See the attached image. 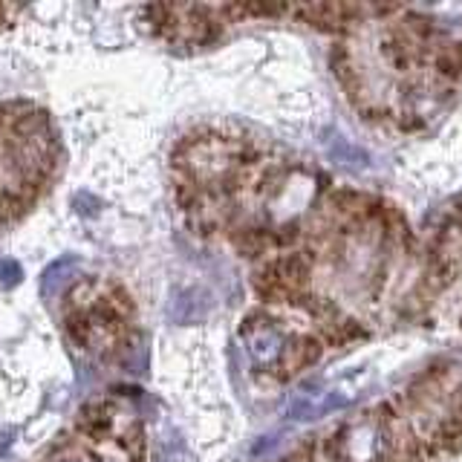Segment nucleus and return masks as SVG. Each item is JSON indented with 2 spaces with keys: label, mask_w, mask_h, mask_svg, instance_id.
Segmentation results:
<instances>
[{
  "label": "nucleus",
  "mask_w": 462,
  "mask_h": 462,
  "mask_svg": "<svg viewBox=\"0 0 462 462\" xmlns=\"http://www.w3.org/2000/svg\"><path fill=\"white\" fill-rule=\"evenodd\" d=\"M237 165H240V145L226 139L194 142L189 148V159H185V168L203 185H217L228 180L237 171Z\"/></svg>",
  "instance_id": "nucleus-2"
},
{
  "label": "nucleus",
  "mask_w": 462,
  "mask_h": 462,
  "mask_svg": "<svg viewBox=\"0 0 462 462\" xmlns=\"http://www.w3.org/2000/svg\"><path fill=\"white\" fill-rule=\"evenodd\" d=\"M168 315H171V321H177V324L203 321L208 315V295L200 289H177L168 304Z\"/></svg>",
  "instance_id": "nucleus-6"
},
{
  "label": "nucleus",
  "mask_w": 462,
  "mask_h": 462,
  "mask_svg": "<svg viewBox=\"0 0 462 462\" xmlns=\"http://www.w3.org/2000/svg\"><path fill=\"white\" fill-rule=\"evenodd\" d=\"M306 274H310V266L301 255H289L274 260L266 269V281H269V292L272 295H289L295 289H301L306 283Z\"/></svg>",
  "instance_id": "nucleus-5"
},
{
  "label": "nucleus",
  "mask_w": 462,
  "mask_h": 462,
  "mask_svg": "<svg viewBox=\"0 0 462 462\" xmlns=\"http://www.w3.org/2000/svg\"><path fill=\"white\" fill-rule=\"evenodd\" d=\"M353 6H341V4H315V6H301L298 15H304L312 27L324 29H338L347 24V15H353Z\"/></svg>",
  "instance_id": "nucleus-9"
},
{
  "label": "nucleus",
  "mask_w": 462,
  "mask_h": 462,
  "mask_svg": "<svg viewBox=\"0 0 462 462\" xmlns=\"http://www.w3.org/2000/svg\"><path fill=\"white\" fill-rule=\"evenodd\" d=\"M390 450V431L379 416H365L335 434V454L341 462H381Z\"/></svg>",
  "instance_id": "nucleus-1"
},
{
  "label": "nucleus",
  "mask_w": 462,
  "mask_h": 462,
  "mask_svg": "<svg viewBox=\"0 0 462 462\" xmlns=\"http://www.w3.org/2000/svg\"><path fill=\"white\" fill-rule=\"evenodd\" d=\"M58 462H90V459H84V457H67V459H58Z\"/></svg>",
  "instance_id": "nucleus-16"
},
{
  "label": "nucleus",
  "mask_w": 462,
  "mask_h": 462,
  "mask_svg": "<svg viewBox=\"0 0 462 462\" xmlns=\"http://www.w3.org/2000/svg\"><path fill=\"white\" fill-rule=\"evenodd\" d=\"M381 55L388 58L396 70H408L416 64V55H420V43H416L408 32H393L381 41Z\"/></svg>",
  "instance_id": "nucleus-7"
},
{
  "label": "nucleus",
  "mask_w": 462,
  "mask_h": 462,
  "mask_svg": "<svg viewBox=\"0 0 462 462\" xmlns=\"http://www.w3.org/2000/svg\"><path fill=\"white\" fill-rule=\"evenodd\" d=\"M75 269H79V260L75 258L52 260L47 266V272H43V278H41V295L43 298H55V295H58L64 286L75 278Z\"/></svg>",
  "instance_id": "nucleus-10"
},
{
  "label": "nucleus",
  "mask_w": 462,
  "mask_h": 462,
  "mask_svg": "<svg viewBox=\"0 0 462 462\" xmlns=\"http://www.w3.org/2000/svg\"><path fill=\"white\" fill-rule=\"evenodd\" d=\"M240 338H243L246 353L258 367H278L281 365L283 350H286V338H283L281 329L269 321V318L251 315L249 321H243Z\"/></svg>",
  "instance_id": "nucleus-3"
},
{
  "label": "nucleus",
  "mask_w": 462,
  "mask_h": 462,
  "mask_svg": "<svg viewBox=\"0 0 462 462\" xmlns=\"http://www.w3.org/2000/svg\"><path fill=\"white\" fill-rule=\"evenodd\" d=\"M439 73L445 75H459L462 73V47H445L436 58Z\"/></svg>",
  "instance_id": "nucleus-12"
},
{
  "label": "nucleus",
  "mask_w": 462,
  "mask_h": 462,
  "mask_svg": "<svg viewBox=\"0 0 462 462\" xmlns=\"http://www.w3.org/2000/svg\"><path fill=\"white\" fill-rule=\"evenodd\" d=\"M20 278H24V269H20L18 260H0V286H15Z\"/></svg>",
  "instance_id": "nucleus-13"
},
{
  "label": "nucleus",
  "mask_w": 462,
  "mask_h": 462,
  "mask_svg": "<svg viewBox=\"0 0 462 462\" xmlns=\"http://www.w3.org/2000/svg\"><path fill=\"white\" fill-rule=\"evenodd\" d=\"M356 335H361V329L353 321H341V324L335 321V324H329V338L338 341V344H344V341L356 338Z\"/></svg>",
  "instance_id": "nucleus-14"
},
{
  "label": "nucleus",
  "mask_w": 462,
  "mask_h": 462,
  "mask_svg": "<svg viewBox=\"0 0 462 462\" xmlns=\"http://www.w3.org/2000/svg\"><path fill=\"white\" fill-rule=\"evenodd\" d=\"M318 356H321V347H318L315 338H295V341H286V350L278 367L283 373H295L315 365Z\"/></svg>",
  "instance_id": "nucleus-8"
},
{
  "label": "nucleus",
  "mask_w": 462,
  "mask_h": 462,
  "mask_svg": "<svg viewBox=\"0 0 462 462\" xmlns=\"http://www.w3.org/2000/svg\"><path fill=\"white\" fill-rule=\"evenodd\" d=\"M327 153L329 159H335L338 165H347V168H365V165L370 162V157L361 148H356L353 142H350L347 136H329L327 142Z\"/></svg>",
  "instance_id": "nucleus-11"
},
{
  "label": "nucleus",
  "mask_w": 462,
  "mask_h": 462,
  "mask_svg": "<svg viewBox=\"0 0 462 462\" xmlns=\"http://www.w3.org/2000/svg\"><path fill=\"white\" fill-rule=\"evenodd\" d=\"M73 205L79 208V214H84V217H93V214H96V208H98V200H93L90 194H75Z\"/></svg>",
  "instance_id": "nucleus-15"
},
{
  "label": "nucleus",
  "mask_w": 462,
  "mask_h": 462,
  "mask_svg": "<svg viewBox=\"0 0 462 462\" xmlns=\"http://www.w3.org/2000/svg\"><path fill=\"white\" fill-rule=\"evenodd\" d=\"M312 177L306 173L295 171V173H286V177L274 180V189H272V208L278 212L283 219H292L295 214L304 212V205L312 200Z\"/></svg>",
  "instance_id": "nucleus-4"
}]
</instances>
